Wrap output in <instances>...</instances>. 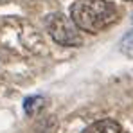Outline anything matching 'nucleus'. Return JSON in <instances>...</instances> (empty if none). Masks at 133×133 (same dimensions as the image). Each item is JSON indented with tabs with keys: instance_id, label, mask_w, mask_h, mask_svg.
Instances as JSON below:
<instances>
[{
	"instance_id": "f257e3e1",
	"label": "nucleus",
	"mask_w": 133,
	"mask_h": 133,
	"mask_svg": "<svg viewBox=\"0 0 133 133\" xmlns=\"http://www.w3.org/2000/svg\"><path fill=\"white\" fill-rule=\"evenodd\" d=\"M0 43L22 56H34L45 50V40L40 31L27 20L13 16L0 22Z\"/></svg>"
},
{
	"instance_id": "f03ea898",
	"label": "nucleus",
	"mask_w": 133,
	"mask_h": 133,
	"mask_svg": "<svg viewBox=\"0 0 133 133\" xmlns=\"http://www.w3.org/2000/svg\"><path fill=\"white\" fill-rule=\"evenodd\" d=\"M119 9L106 0H77L72 4L70 20L79 31L97 34L119 22Z\"/></svg>"
},
{
	"instance_id": "7ed1b4c3",
	"label": "nucleus",
	"mask_w": 133,
	"mask_h": 133,
	"mask_svg": "<svg viewBox=\"0 0 133 133\" xmlns=\"http://www.w3.org/2000/svg\"><path fill=\"white\" fill-rule=\"evenodd\" d=\"M45 29L50 38L63 47H79L83 43L79 29L63 13H52L45 18Z\"/></svg>"
},
{
	"instance_id": "20e7f679",
	"label": "nucleus",
	"mask_w": 133,
	"mask_h": 133,
	"mask_svg": "<svg viewBox=\"0 0 133 133\" xmlns=\"http://www.w3.org/2000/svg\"><path fill=\"white\" fill-rule=\"evenodd\" d=\"M83 133H122V128L115 119H101L83 130Z\"/></svg>"
},
{
	"instance_id": "39448f33",
	"label": "nucleus",
	"mask_w": 133,
	"mask_h": 133,
	"mask_svg": "<svg viewBox=\"0 0 133 133\" xmlns=\"http://www.w3.org/2000/svg\"><path fill=\"white\" fill-rule=\"evenodd\" d=\"M43 97L42 95H31L23 101V110L27 115H36L38 111L43 108Z\"/></svg>"
},
{
	"instance_id": "423d86ee",
	"label": "nucleus",
	"mask_w": 133,
	"mask_h": 133,
	"mask_svg": "<svg viewBox=\"0 0 133 133\" xmlns=\"http://www.w3.org/2000/svg\"><path fill=\"white\" fill-rule=\"evenodd\" d=\"M119 50H121L124 56L133 58V31L126 32V34H124V38L119 42Z\"/></svg>"
},
{
	"instance_id": "0eeeda50",
	"label": "nucleus",
	"mask_w": 133,
	"mask_h": 133,
	"mask_svg": "<svg viewBox=\"0 0 133 133\" xmlns=\"http://www.w3.org/2000/svg\"><path fill=\"white\" fill-rule=\"evenodd\" d=\"M130 2H133V0H130Z\"/></svg>"
}]
</instances>
